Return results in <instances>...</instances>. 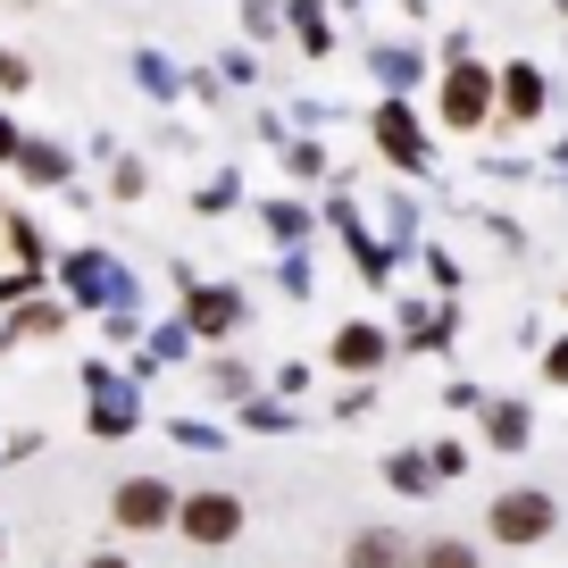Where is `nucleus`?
Instances as JSON below:
<instances>
[{"mask_svg":"<svg viewBox=\"0 0 568 568\" xmlns=\"http://www.w3.org/2000/svg\"><path fill=\"white\" fill-rule=\"evenodd\" d=\"M494 527L510 535V544H535V535L551 527V501H544V494H510V501L494 510Z\"/></svg>","mask_w":568,"mask_h":568,"instance_id":"nucleus-1","label":"nucleus"},{"mask_svg":"<svg viewBox=\"0 0 568 568\" xmlns=\"http://www.w3.org/2000/svg\"><path fill=\"white\" fill-rule=\"evenodd\" d=\"M234 518H243V510H234L226 494H201L193 510H184V527H193L201 544H226V535H234Z\"/></svg>","mask_w":568,"mask_h":568,"instance_id":"nucleus-2","label":"nucleus"},{"mask_svg":"<svg viewBox=\"0 0 568 568\" xmlns=\"http://www.w3.org/2000/svg\"><path fill=\"white\" fill-rule=\"evenodd\" d=\"M118 518H125V527H160V518H168V494H160V485H125V494H118Z\"/></svg>","mask_w":568,"mask_h":568,"instance_id":"nucleus-3","label":"nucleus"},{"mask_svg":"<svg viewBox=\"0 0 568 568\" xmlns=\"http://www.w3.org/2000/svg\"><path fill=\"white\" fill-rule=\"evenodd\" d=\"M352 568H409V544H402V535H359Z\"/></svg>","mask_w":568,"mask_h":568,"instance_id":"nucleus-4","label":"nucleus"},{"mask_svg":"<svg viewBox=\"0 0 568 568\" xmlns=\"http://www.w3.org/2000/svg\"><path fill=\"white\" fill-rule=\"evenodd\" d=\"M452 118H460V125H477V118H485V75H477V68L452 75Z\"/></svg>","mask_w":568,"mask_h":568,"instance_id":"nucleus-5","label":"nucleus"},{"mask_svg":"<svg viewBox=\"0 0 568 568\" xmlns=\"http://www.w3.org/2000/svg\"><path fill=\"white\" fill-rule=\"evenodd\" d=\"M535 101H544V84H535V75L518 68V75H510V109H535Z\"/></svg>","mask_w":568,"mask_h":568,"instance_id":"nucleus-6","label":"nucleus"},{"mask_svg":"<svg viewBox=\"0 0 568 568\" xmlns=\"http://www.w3.org/2000/svg\"><path fill=\"white\" fill-rule=\"evenodd\" d=\"M426 568H477V560H468L460 544H435V551H426Z\"/></svg>","mask_w":568,"mask_h":568,"instance_id":"nucleus-7","label":"nucleus"},{"mask_svg":"<svg viewBox=\"0 0 568 568\" xmlns=\"http://www.w3.org/2000/svg\"><path fill=\"white\" fill-rule=\"evenodd\" d=\"M92 568H125V560H92Z\"/></svg>","mask_w":568,"mask_h":568,"instance_id":"nucleus-8","label":"nucleus"}]
</instances>
